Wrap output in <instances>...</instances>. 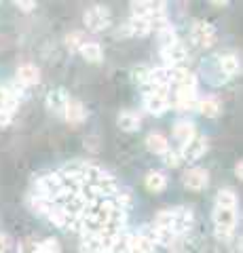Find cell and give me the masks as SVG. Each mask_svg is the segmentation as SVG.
I'll list each match as a JSON object with an SVG mask.
<instances>
[{"instance_id": "6da1fadb", "label": "cell", "mask_w": 243, "mask_h": 253, "mask_svg": "<svg viewBox=\"0 0 243 253\" xmlns=\"http://www.w3.org/2000/svg\"><path fill=\"white\" fill-rule=\"evenodd\" d=\"M211 219H214L218 239H229L233 228H235V221H237V213H235V209L216 207L214 213H211Z\"/></svg>"}, {"instance_id": "7a4b0ae2", "label": "cell", "mask_w": 243, "mask_h": 253, "mask_svg": "<svg viewBox=\"0 0 243 253\" xmlns=\"http://www.w3.org/2000/svg\"><path fill=\"white\" fill-rule=\"evenodd\" d=\"M85 26H87V30L91 32H104L108 26H110V11H108V6H91V9H87V13H85Z\"/></svg>"}, {"instance_id": "3957f363", "label": "cell", "mask_w": 243, "mask_h": 253, "mask_svg": "<svg viewBox=\"0 0 243 253\" xmlns=\"http://www.w3.org/2000/svg\"><path fill=\"white\" fill-rule=\"evenodd\" d=\"M191 36L199 46H211L216 42L218 34H216V28L211 26L209 21H194L193 30H191Z\"/></svg>"}, {"instance_id": "277c9868", "label": "cell", "mask_w": 243, "mask_h": 253, "mask_svg": "<svg viewBox=\"0 0 243 253\" xmlns=\"http://www.w3.org/2000/svg\"><path fill=\"white\" fill-rule=\"evenodd\" d=\"M167 104H169V101H167L165 91L150 89L148 93H144V108H146L150 114H154V116H161L163 112H165Z\"/></svg>"}, {"instance_id": "5b68a950", "label": "cell", "mask_w": 243, "mask_h": 253, "mask_svg": "<svg viewBox=\"0 0 243 253\" xmlns=\"http://www.w3.org/2000/svg\"><path fill=\"white\" fill-rule=\"evenodd\" d=\"M205 150H207V139L201 135H194L191 141H186V144L180 148V156H182V161L193 163L205 154Z\"/></svg>"}, {"instance_id": "8992f818", "label": "cell", "mask_w": 243, "mask_h": 253, "mask_svg": "<svg viewBox=\"0 0 243 253\" xmlns=\"http://www.w3.org/2000/svg\"><path fill=\"white\" fill-rule=\"evenodd\" d=\"M174 74H176V68H154L150 70L148 74V84H152V89H159V91H165L169 84H174Z\"/></svg>"}, {"instance_id": "52a82bcc", "label": "cell", "mask_w": 243, "mask_h": 253, "mask_svg": "<svg viewBox=\"0 0 243 253\" xmlns=\"http://www.w3.org/2000/svg\"><path fill=\"white\" fill-rule=\"evenodd\" d=\"M161 57L165 59L167 68H178L180 63L186 61L188 51H186V46L182 42H174V44L165 46V49H161Z\"/></svg>"}, {"instance_id": "ba28073f", "label": "cell", "mask_w": 243, "mask_h": 253, "mask_svg": "<svg viewBox=\"0 0 243 253\" xmlns=\"http://www.w3.org/2000/svg\"><path fill=\"white\" fill-rule=\"evenodd\" d=\"M68 101H70V97H68V93L64 89H53L51 93H47L45 104H47V108H49L51 112L64 116V110L68 106Z\"/></svg>"}, {"instance_id": "9c48e42d", "label": "cell", "mask_w": 243, "mask_h": 253, "mask_svg": "<svg viewBox=\"0 0 243 253\" xmlns=\"http://www.w3.org/2000/svg\"><path fill=\"white\" fill-rule=\"evenodd\" d=\"M207 181H209V175H207L205 169L194 167V169L184 173V186L191 188V190H203L207 186Z\"/></svg>"}, {"instance_id": "30bf717a", "label": "cell", "mask_w": 243, "mask_h": 253, "mask_svg": "<svg viewBox=\"0 0 243 253\" xmlns=\"http://www.w3.org/2000/svg\"><path fill=\"white\" fill-rule=\"evenodd\" d=\"M64 118L70 125H81L87 118V110H85V106L78 99H70L64 110Z\"/></svg>"}, {"instance_id": "8fae6325", "label": "cell", "mask_w": 243, "mask_h": 253, "mask_svg": "<svg viewBox=\"0 0 243 253\" xmlns=\"http://www.w3.org/2000/svg\"><path fill=\"white\" fill-rule=\"evenodd\" d=\"M41 81V70L32 63H23V66L17 68V83L21 86H30V84H36Z\"/></svg>"}, {"instance_id": "7c38bea8", "label": "cell", "mask_w": 243, "mask_h": 253, "mask_svg": "<svg viewBox=\"0 0 243 253\" xmlns=\"http://www.w3.org/2000/svg\"><path fill=\"white\" fill-rule=\"evenodd\" d=\"M174 213V226H171V230L176 234H182L186 230H191L193 226V213L188 209H171Z\"/></svg>"}, {"instance_id": "4fadbf2b", "label": "cell", "mask_w": 243, "mask_h": 253, "mask_svg": "<svg viewBox=\"0 0 243 253\" xmlns=\"http://www.w3.org/2000/svg\"><path fill=\"white\" fill-rule=\"evenodd\" d=\"M197 93L194 91H178L176 95V108L178 112H191V110H197Z\"/></svg>"}, {"instance_id": "5bb4252c", "label": "cell", "mask_w": 243, "mask_h": 253, "mask_svg": "<svg viewBox=\"0 0 243 253\" xmlns=\"http://www.w3.org/2000/svg\"><path fill=\"white\" fill-rule=\"evenodd\" d=\"M146 148L150 150L152 154H165L167 150H169V141L167 137L163 135V133H150V135L146 137Z\"/></svg>"}, {"instance_id": "9a60e30c", "label": "cell", "mask_w": 243, "mask_h": 253, "mask_svg": "<svg viewBox=\"0 0 243 253\" xmlns=\"http://www.w3.org/2000/svg\"><path fill=\"white\" fill-rule=\"evenodd\" d=\"M218 68L229 78V76H235L241 72V61H239V57H235V55H222V57L218 59Z\"/></svg>"}, {"instance_id": "2e32d148", "label": "cell", "mask_w": 243, "mask_h": 253, "mask_svg": "<svg viewBox=\"0 0 243 253\" xmlns=\"http://www.w3.org/2000/svg\"><path fill=\"white\" fill-rule=\"evenodd\" d=\"M194 135H197V126L188 121H180L176 126H174V137L180 141V144H186V141H191Z\"/></svg>"}, {"instance_id": "e0dca14e", "label": "cell", "mask_w": 243, "mask_h": 253, "mask_svg": "<svg viewBox=\"0 0 243 253\" xmlns=\"http://www.w3.org/2000/svg\"><path fill=\"white\" fill-rule=\"evenodd\" d=\"M131 247H136L140 253H154L156 245L152 239V232H142L138 236H131Z\"/></svg>"}, {"instance_id": "ac0fdd59", "label": "cell", "mask_w": 243, "mask_h": 253, "mask_svg": "<svg viewBox=\"0 0 243 253\" xmlns=\"http://www.w3.org/2000/svg\"><path fill=\"white\" fill-rule=\"evenodd\" d=\"M152 239L154 245H165V247H174L178 241V234L167 230V228H152Z\"/></svg>"}, {"instance_id": "d6986e66", "label": "cell", "mask_w": 243, "mask_h": 253, "mask_svg": "<svg viewBox=\"0 0 243 253\" xmlns=\"http://www.w3.org/2000/svg\"><path fill=\"white\" fill-rule=\"evenodd\" d=\"M140 125H142V121H140V116L136 112H123L119 116V129L121 131H127V133H133L140 129Z\"/></svg>"}, {"instance_id": "ffe728a7", "label": "cell", "mask_w": 243, "mask_h": 253, "mask_svg": "<svg viewBox=\"0 0 243 253\" xmlns=\"http://www.w3.org/2000/svg\"><path fill=\"white\" fill-rule=\"evenodd\" d=\"M81 55L89 63H99L101 57H104V51H101V46L97 42H87L85 46H81Z\"/></svg>"}, {"instance_id": "44dd1931", "label": "cell", "mask_w": 243, "mask_h": 253, "mask_svg": "<svg viewBox=\"0 0 243 253\" xmlns=\"http://www.w3.org/2000/svg\"><path fill=\"white\" fill-rule=\"evenodd\" d=\"M197 110L203 116L214 118V116L220 114V104H218V99H214V97H205V99H199Z\"/></svg>"}, {"instance_id": "7402d4cb", "label": "cell", "mask_w": 243, "mask_h": 253, "mask_svg": "<svg viewBox=\"0 0 243 253\" xmlns=\"http://www.w3.org/2000/svg\"><path fill=\"white\" fill-rule=\"evenodd\" d=\"M167 186V177L163 175L159 171H152L146 175V188L150 190V192H161V190H165Z\"/></svg>"}, {"instance_id": "603a6c76", "label": "cell", "mask_w": 243, "mask_h": 253, "mask_svg": "<svg viewBox=\"0 0 243 253\" xmlns=\"http://www.w3.org/2000/svg\"><path fill=\"white\" fill-rule=\"evenodd\" d=\"M216 207H222V209H237V196H235L233 190H220L216 196Z\"/></svg>"}, {"instance_id": "cb8c5ba5", "label": "cell", "mask_w": 243, "mask_h": 253, "mask_svg": "<svg viewBox=\"0 0 243 253\" xmlns=\"http://www.w3.org/2000/svg\"><path fill=\"white\" fill-rule=\"evenodd\" d=\"M156 41H159L161 49H165V46L178 42V34H176V30H174V28L167 26V28H161L159 32H156Z\"/></svg>"}, {"instance_id": "d4e9b609", "label": "cell", "mask_w": 243, "mask_h": 253, "mask_svg": "<svg viewBox=\"0 0 243 253\" xmlns=\"http://www.w3.org/2000/svg\"><path fill=\"white\" fill-rule=\"evenodd\" d=\"M171 226H174V213H171V209H165V211H159L154 217V228H167V230H171ZM174 232V230H171Z\"/></svg>"}, {"instance_id": "484cf974", "label": "cell", "mask_w": 243, "mask_h": 253, "mask_svg": "<svg viewBox=\"0 0 243 253\" xmlns=\"http://www.w3.org/2000/svg\"><path fill=\"white\" fill-rule=\"evenodd\" d=\"M66 44L72 51H81V46L87 44V36H85V32H72V34H68Z\"/></svg>"}, {"instance_id": "4316f807", "label": "cell", "mask_w": 243, "mask_h": 253, "mask_svg": "<svg viewBox=\"0 0 243 253\" xmlns=\"http://www.w3.org/2000/svg\"><path fill=\"white\" fill-rule=\"evenodd\" d=\"M38 253H61V245L55 239H45L38 243Z\"/></svg>"}, {"instance_id": "83f0119b", "label": "cell", "mask_w": 243, "mask_h": 253, "mask_svg": "<svg viewBox=\"0 0 243 253\" xmlns=\"http://www.w3.org/2000/svg\"><path fill=\"white\" fill-rule=\"evenodd\" d=\"M163 163H165L167 167H180V163H182V156H180L178 150H167V152L163 154Z\"/></svg>"}, {"instance_id": "f1b7e54d", "label": "cell", "mask_w": 243, "mask_h": 253, "mask_svg": "<svg viewBox=\"0 0 243 253\" xmlns=\"http://www.w3.org/2000/svg\"><path fill=\"white\" fill-rule=\"evenodd\" d=\"M17 253H38V243L34 239H23L17 247Z\"/></svg>"}, {"instance_id": "f546056e", "label": "cell", "mask_w": 243, "mask_h": 253, "mask_svg": "<svg viewBox=\"0 0 243 253\" xmlns=\"http://www.w3.org/2000/svg\"><path fill=\"white\" fill-rule=\"evenodd\" d=\"M148 74H150V70L146 66H138L133 70V78H136V83H140V84H148Z\"/></svg>"}, {"instance_id": "4dcf8cb0", "label": "cell", "mask_w": 243, "mask_h": 253, "mask_svg": "<svg viewBox=\"0 0 243 253\" xmlns=\"http://www.w3.org/2000/svg\"><path fill=\"white\" fill-rule=\"evenodd\" d=\"M15 6H17L19 11H23V13H30L32 9H36V2H34V0H17Z\"/></svg>"}, {"instance_id": "1f68e13d", "label": "cell", "mask_w": 243, "mask_h": 253, "mask_svg": "<svg viewBox=\"0 0 243 253\" xmlns=\"http://www.w3.org/2000/svg\"><path fill=\"white\" fill-rule=\"evenodd\" d=\"M13 121V112H6V110L0 108V126H9Z\"/></svg>"}, {"instance_id": "d6a6232c", "label": "cell", "mask_w": 243, "mask_h": 253, "mask_svg": "<svg viewBox=\"0 0 243 253\" xmlns=\"http://www.w3.org/2000/svg\"><path fill=\"white\" fill-rule=\"evenodd\" d=\"M9 247H11V239H9V234L0 230V253H4Z\"/></svg>"}, {"instance_id": "836d02e7", "label": "cell", "mask_w": 243, "mask_h": 253, "mask_svg": "<svg viewBox=\"0 0 243 253\" xmlns=\"http://www.w3.org/2000/svg\"><path fill=\"white\" fill-rule=\"evenodd\" d=\"M235 173H237V177H241V173H243V165L241 163L235 165Z\"/></svg>"}, {"instance_id": "e575fe53", "label": "cell", "mask_w": 243, "mask_h": 253, "mask_svg": "<svg viewBox=\"0 0 243 253\" xmlns=\"http://www.w3.org/2000/svg\"><path fill=\"white\" fill-rule=\"evenodd\" d=\"M129 253H140V251H138L136 247H129Z\"/></svg>"}]
</instances>
